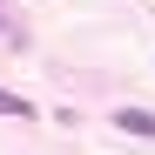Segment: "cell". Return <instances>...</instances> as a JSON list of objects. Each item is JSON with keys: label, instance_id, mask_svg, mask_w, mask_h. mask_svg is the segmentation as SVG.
<instances>
[{"label": "cell", "instance_id": "cell-3", "mask_svg": "<svg viewBox=\"0 0 155 155\" xmlns=\"http://www.w3.org/2000/svg\"><path fill=\"white\" fill-rule=\"evenodd\" d=\"M0 34H7V41H20V34H14V14H7V0H0Z\"/></svg>", "mask_w": 155, "mask_h": 155}, {"label": "cell", "instance_id": "cell-2", "mask_svg": "<svg viewBox=\"0 0 155 155\" xmlns=\"http://www.w3.org/2000/svg\"><path fill=\"white\" fill-rule=\"evenodd\" d=\"M0 115H34V108H27L20 94H7V88H0Z\"/></svg>", "mask_w": 155, "mask_h": 155}, {"label": "cell", "instance_id": "cell-1", "mask_svg": "<svg viewBox=\"0 0 155 155\" xmlns=\"http://www.w3.org/2000/svg\"><path fill=\"white\" fill-rule=\"evenodd\" d=\"M115 128H121V135H142V142H155V115H148V108H115Z\"/></svg>", "mask_w": 155, "mask_h": 155}]
</instances>
